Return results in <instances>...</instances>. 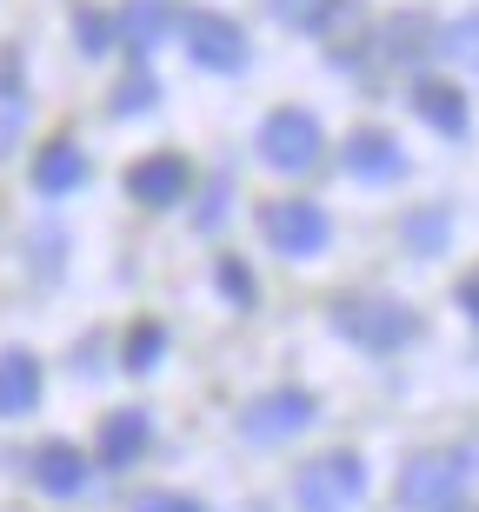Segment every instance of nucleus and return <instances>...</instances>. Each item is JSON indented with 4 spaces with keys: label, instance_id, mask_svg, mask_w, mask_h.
<instances>
[{
    "label": "nucleus",
    "instance_id": "5701e85b",
    "mask_svg": "<svg viewBox=\"0 0 479 512\" xmlns=\"http://www.w3.org/2000/svg\"><path fill=\"white\" fill-rule=\"evenodd\" d=\"M273 14L287 20V27H326L333 0H273Z\"/></svg>",
    "mask_w": 479,
    "mask_h": 512
},
{
    "label": "nucleus",
    "instance_id": "423d86ee",
    "mask_svg": "<svg viewBox=\"0 0 479 512\" xmlns=\"http://www.w3.org/2000/svg\"><path fill=\"white\" fill-rule=\"evenodd\" d=\"M320 419V399L307 393V386H273V393H260L240 413V439H253V446H287V439H300Z\"/></svg>",
    "mask_w": 479,
    "mask_h": 512
},
{
    "label": "nucleus",
    "instance_id": "f8f14e48",
    "mask_svg": "<svg viewBox=\"0 0 479 512\" xmlns=\"http://www.w3.org/2000/svg\"><path fill=\"white\" fill-rule=\"evenodd\" d=\"M34 486L47 499H74L80 486H87V453H80V446H67V439L40 446V453H34Z\"/></svg>",
    "mask_w": 479,
    "mask_h": 512
},
{
    "label": "nucleus",
    "instance_id": "393cba45",
    "mask_svg": "<svg viewBox=\"0 0 479 512\" xmlns=\"http://www.w3.org/2000/svg\"><path fill=\"white\" fill-rule=\"evenodd\" d=\"M220 286H227L233 306H253V280H247V266H240V260H220Z\"/></svg>",
    "mask_w": 479,
    "mask_h": 512
},
{
    "label": "nucleus",
    "instance_id": "1a4fd4ad",
    "mask_svg": "<svg viewBox=\"0 0 479 512\" xmlns=\"http://www.w3.org/2000/svg\"><path fill=\"white\" fill-rule=\"evenodd\" d=\"M340 160H346V173L360 180V187H393L406 173V153H400V140L393 133H380V127H366V133H353L340 147Z\"/></svg>",
    "mask_w": 479,
    "mask_h": 512
},
{
    "label": "nucleus",
    "instance_id": "6ab92c4d",
    "mask_svg": "<svg viewBox=\"0 0 479 512\" xmlns=\"http://www.w3.org/2000/svg\"><path fill=\"white\" fill-rule=\"evenodd\" d=\"M160 353H167V326H134V333H127V373H154L160 366Z\"/></svg>",
    "mask_w": 479,
    "mask_h": 512
},
{
    "label": "nucleus",
    "instance_id": "412c9836",
    "mask_svg": "<svg viewBox=\"0 0 479 512\" xmlns=\"http://www.w3.org/2000/svg\"><path fill=\"white\" fill-rule=\"evenodd\" d=\"M154 100H160V80L154 74H127V87L114 94V114H147Z\"/></svg>",
    "mask_w": 479,
    "mask_h": 512
},
{
    "label": "nucleus",
    "instance_id": "6e6552de",
    "mask_svg": "<svg viewBox=\"0 0 479 512\" xmlns=\"http://www.w3.org/2000/svg\"><path fill=\"white\" fill-rule=\"evenodd\" d=\"M187 187H193V167L180 153H147V160L127 167V193H134L140 207H180Z\"/></svg>",
    "mask_w": 479,
    "mask_h": 512
},
{
    "label": "nucleus",
    "instance_id": "9b49d317",
    "mask_svg": "<svg viewBox=\"0 0 479 512\" xmlns=\"http://www.w3.org/2000/svg\"><path fill=\"white\" fill-rule=\"evenodd\" d=\"M413 114L426 120L433 133H446V140H466V127H473V114H466V94L460 87H446V80H413Z\"/></svg>",
    "mask_w": 479,
    "mask_h": 512
},
{
    "label": "nucleus",
    "instance_id": "a878e982",
    "mask_svg": "<svg viewBox=\"0 0 479 512\" xmlns=\"http://www.w3.org/2000/svg\"><path fill=\"white\" fill-rule=\"evenodd\" d=\"M453 300H460V313H466V320H479V273H466Z\"/></svg>",
    "mask_w": 479,
    "mask_h": 512
},
{
    "label": "nucleus",
    "instance_id": "a211bd4d",
    "mask_svg": "<svg viewBox=\"0 0 479 512\" xmlns=\"http://www.w3.org/2000/svg\"><path fill=\"white\" fill-rule=\"evenodd\" d=\"M440 54L453 60V67H466V74H479V7L440 27Z\"/></svg>",
    "mask_w": 479,
    "mask_h": 512
},
{
    "label": "nucleus",
    "instance_id": "f257e3e1",
    "mask_svg": "<svg viewBox=\"0 0 479 512\" xmlns=\"http://www.w3.org/2000/svg\"><path fill=\"white\" fill-rule=\"evenodd\" d=\"M333 333L353 340L360 353H380L386 360V353H400V346L420 340V313L400 306V300H360V293H353V300L333 306Z\"/></svg>",
    "mask_w": 479,
    "mask_h": 512
},
{
    "label": "nucleus",
    "instance_id": "ddd939ff",
    "mask_svg": "<svg viewBox=\"0 0 479 512\" xmlns=\"http://www.w3.org/2000/svg\"><path fill=\"white\" fill-rule=\"evenodd\" d=\"M147 439H154V419L140 413V406H120L107 426H100V466H134L140 453H147Z\"/></svg>",
    "mask_w": 479,
    "mask_h": 512
},
{
    "label": "nucleus",
    "instance_id": "2eb2a0df",
    "mask_svg": "<svg viewBox=\"0 0 479 512\" xmlns=\"http://www.w3.org/2000/svg\"><path fill=\"white\" fill-rule=\"evenodd\" d=\"M167 27H173V7H167V0H127V7H120V20H114V34L127 40L134 54L160 47V40H167Z\"/></svg>",
    "mask_w": 479,
    "mask_h": 512
},
{
    "label": "nucleus",
    "instance_id": "b1692460",
    "mask_svg": "<svg viewBox=\"0 0 479 512\" xmlns=\"http://www.w3.org/2000/svg\"><path fill=\"white\" fill-rule=\"evenodd\" d=\"M134 512H213V506H200V499H187V493H140Z\"/></svg>",
    "mask_w": 479,
    "mask_h": 512
},
{
    "label": "nucleus",
    "instance_id": "4be33fe9",
    "mask_svg": "<svg viewBox=\"0 0 479 512\" xmlns=\"http://www.w3.org/2000/svg\"><path fill=\"white\" fill-rule=\"evenodd\" d=\"M74 27H80V54H107V47H114V20H107V14H87V7H80V20H74Z\"/></svg>",
    "mask_w": 479,
    "mask_h": 512
},
{
    "label": "nucleus",
    "instance_id": "9d476101",
    "mask_svg": "<svg viewBox=\"0 0 479 512\" xmlns=\"http://www.w3.org/2000/svg\"><path fill=\"white\" fill-rule=\"evenodd\" d=\"M87 187V153L74 147V140H47L34 160V193L40 200H67V193Z\"/></svg>",
    "mask_w": 479,
    "mask_h": 512
},
{
    "label": "nucleus",
    "instance_id": "aec40b11",
    "mask_svg": "<svg viewBox=\"0 0 479 512\" xmlns=\"http://www.w3.org/2000/svg\"><path fill=\"white\" fill-rule=\"evenodd\" d=\"M446 233H453L446 213H406V247H413V253H440Z\"/></svg>",
    "mask_w": 479,
    "mask_h": 512
},
{
    "label": "nucleus",
    "instance_id": "bb28decb",
    "mask_svg": "<svg viewBox=\"0 0 479 512\" xmlns=\"http://www.w3.org/2000/svg\"><path fill=\"white\" fill-rule=\"evenodd\" d=\"M460 459H466V466H479V433L466 439V453H460Z\"/></svg>",
    "mask_w": 479,
    "mask_h": 512
},
{
    "label": "nucleus",
    "instance_id": "dca6fc26",
    "mask_svg": "<svg viewBox=\"0 0 479 512\" xmlns=\"http://www.w3.org/2000/svg\"><path fill=\"white\" fill-rule=\"evenodd\" d=\"M380 40H386V47H380L386 60H426L433 47H440V34H433V20H426V14H393L380 27Z\"/></svg>",
    "mask_w": 479,
    "mask_h": 512
},
{
    "label": "nucleus",
    "instance_id": "4468645a",
    "mask_svg": "<svg viewBox=\"0 0 479 512\" xmlns=\"http://www.w3.org/2000/svg\"><path fill=\"white\" fill-rule=\"evenodd\" d=\"M40 406V360L34 353H0V419H20Z\"/></svg>",
    "mask_w": 479,
    "mask_h": 512
},
{
    "label": "nucleus",
    "instance_id": "f3484780",
    "mask_svg": "<svg viewBox=\"0 0 479 512\" xmlns=\"http://www.w3.org/2000/svg\"><path fill=\"white\" fill-rule=\"evenodd\" d=\"M20 133H27V87H20V60L7 54L0 60V160L20 147Z\"/></svg>",
    "mask_w": 479,
    "mask_h": 512
},
{
    "label": "nucleus",
    "instance_id": "0eeeda50",
    "mask_svg": "<svg viewBox=\"0 0 479 512\" xmlns=\"http://www.w3.org/2000/svg\"><path fill=\"white\" fill-rule=\"evenodd\" d=\"M180 34H187V54L200 74H240L253 60L247 34H240V20L213 14V7H193V14H180Z\"/></svg>",
    "mask_w": 479,
    "mask_h": 512
},
{
    "label": "nucleus",
    "instance_id": "20e7f679",
    "mask_svg": "<svg viewBox=\"0 0 479 512\" xmlns=\"http://www.w3.org/2000/svg\"><path fill=\"white\" fill-rule=\"evenodd\" d=\"M400 506L406 512H460L466 506V459L413 453L400 466Z\"/></svg>",
    "mask_w": 479,
    "mask_h": 512
},
{
    "label": "nucleus",
    "instance_id": "7ed1b4c3",
    "mask_svg": "<svg viewBox=\"0 0 479 512\" xmlns=\"http://www.w3.org/2000/svg\"><path fill=\"white\" fill-rule=\"evenodd\" d=\"M320 153H326V133L307 107H273V114L260 120V160H267L273 173H313Z\"/></svg>",
    "mask_w": 479,
    "mask_h": 512
},
{
    "label": "nucleus",
    "instance_id": "f03ea898",
    "mask_svg": "<svg viewBox=\"0 0 479 512\" xmlns=\"http://www.w3.org/2000/svg\"><path fill=\"white\" fill-rule=\"evenodd\" d=\"M366 499V459L360 453H320L293 473V506L300 512H353Z\"/></svg>",
    "mask_w": 479,
    "mask_h": 512
},
{
    "label": "nucleus",
    "instance_id": "39448f33",
    "mask_svg": "<svg viewBox=\"0 0 479 512\" xmlns=\"http://www.w3.org/2000/svg\"><path fill=\"white\" fill-rule=\"evenodd\" d=\"M260 233L280 260H320L333 240V220L320 200H273V207H260Z\"/></svg>",
    "mask_w": 479,
    "mask_h": 512
}]
</instances>
